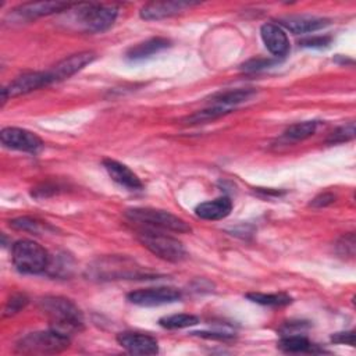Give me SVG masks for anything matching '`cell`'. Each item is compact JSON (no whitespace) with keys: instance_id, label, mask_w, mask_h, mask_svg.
Returning a JSON list of instances; mask_svg holds the SVG:
<instances>
[{"instance_id":"cell-1","label":"cell","mask_w":356,"mask_h":356,"mask_svg":"<svg viewBox=\"0 0 356 356\" xmlns=\"http://www.w3.org/2000/svg\"><path fill=\"white\" fill-rule=\"evenodd\" d=\"M38 306L47 317L50 328L68 337L83 330V314L72 300L63 296H44Z\"/></svg>"},{"instance_id":"cell-2","label":"cell","mask_w":356,"mask_h":356,"mask_svg":"<svg viewBox=\"0 0 356 356\" xmlns=\"http://www.w3.org/2000/svg\"><path fill=\"white\" fill-rule=\"evenodd\" d=\"M72 21L83 32L96 33L108 29L117 18L118 10L114 6L106 4H74Z\"/></svg>"},{"instance_id":"cell-3","label":"cell","mask_w":356,"mask_h":356,"mask_svg":"<svg viewBox=\"0 0 356 356\" xmlns=\"http://www.w3.org/2000/svg\"><path fill=\"white\" fill-rule=\"evenodd\" d=\"M68 346L70 337L50 328L22 337L15 345V352L22 355H54L65 350Z\"/></svg>"},{"instance_id":"cell-4","label":"cell","mask_w":356,"mask_h":356,"mask_svg":"<svg viewBox=\"0 0 356 356\" xmlns=\"http://www.w3.org/2000/svg\"><path fill=\"white\" fill-rule=\"evenodd\" d=\"M138 241L150 250L157 257L171 261L179 263L186 257V250L184 245L175 239L174 236L154 228H145L138 231Z\"/></svg>"},{"instance_id":"cell-5","label":"cell","mask_w":356,"mask_h":356,"mask_svg":"<svg viewBox=\"0 0 356 356\" xmlns=\"http://www.w3.org/2000/svg\"><path fill=\"white\" fill-rule=\"evenodd\" d=\"M11 257L15 268L24 274L43 273L50 264L47 250L35 241L19 239L13 245Z\"/></svg>"},{"instance_id":"cell-6","label":"cell","mask_w":356,"mask_h":356,"mask_svg":"<svg viewBox=\"0 0 356 356\" xmlns=\"http://www.w3.org/2000/svg\"><path fill=\"white\" fill-rule=\"evenodd\" d=\"M125 216L134 222H139L149 228H154L160 231H172L178 234H185V232H191L192 229L188 225V222H185L182 218L165 210H159L152 207H134V209H128L125 211Z\"/></svg>"},{"instance_id":"cell-7","label":"cell","mask_w":356,"mask_h":356,"mask_svg":"<svg viewBox=\"0 0 356 356\" xmlns=\"http://www.w3.org/2000/svg\"><path fill=\"white\" fill-rule=\"evenodd\" d=\"M128 300L138 306H160L165 303H172L181 299V292L171 286H157V288H143L132 291L127 295Z\"/></svg>"},{"instance_id":"cell-8","label":"cell","mask_w":356,"mask_h":356,"mask_svg":"<svg viewBox=\"0 0 356 356\" xmlns=\"http://www.w3.org/2000/svg\"><path fill=\"white\" fill-rule=\"evenodd\" d=\"M0 140L8 149L29 153H35L43 146L42 139L36 134L17 127L3 128L0 132Z\"/></svg>"},{"instance_id":"cell-9","label":"cell","mask_w":356,"mask_h":356,"mask_svg":"<svg viewBox=\"0 0 356 356\" xmlns=\"http://www.w3.org/2000/svg\"><path fill=\"white\" fill-rule=\"evenodd\" d=\"M50 85L47 71L44 72H26L21 76H17L7 86L1 89V100L3 103L10 97H17L21 95H26L36 89Z\"/></svg>"},{"instance_id":"cell-10","label":"cell","mask_w":356,"mask_h":356,"mask_svg":"<svg viewBox=\"0 0 356 356\" xmlns=\"http://www.w3.org/2000/svg\"><path fill=\"white\" fill-rule=\"evenodd\" d=\"M95 57L96 56L93 51H81V53L65 57L64 60L57 63L51 70L47 71L50 83L60 82L72 76L74 74L81 71L83 67L90 64L95 60Z\"/></svg>"},{"instance_id":"cell-11","label":"cell","mask_w":356,"mask_h":356,"mask_svg":"<svg viewBox=\"0 0 356 356\" xmlns=\"http://www.w3.org/2000/svg\"><path fill=\"white\" fill-rule=\"evenodd\" d=\"M117 342L131 355H156L159 352L157 339L149 334L132 331L120 332Z\"/></svg>"},{"instance_id":"cell-12","label":"cell","mask_w":356,"mask_h":356,"mask_svg":"<svg viewBox=\"0 0 356 356\" xmlns=\"http://www.w3.org/2000/svg\"><path fill=\"white\" fill-rule=\"evenodd\" d=\"M71 6L72 4L63 3V1H33V3L19 4L13 10V14L17 15L18 18L35 19L39 17L67 11L68 8H71Z\"/></svg>"},{"instance_id":"cell-13","label":"cell","mask_w":356,"mask_h":356,"mask_svg":"<svg viewBox=\"0 0 356 356\" xmlns=\"http://www.w3.org/2000/svg\"><path fill=\"white\" fill-rule=\"evenodd\" d=\"M260 35L268 51L277 57H284L289 51V40L278 24L267 22L261 26Z\"/></svg>"},{"instance_id":"cell-14","label":"cell","mask_w":356,"mask_h":356,"mask_svg":"<svg viewBox=\"0 0 356 356\" xmlns=\"http://www.w3.org/2000/svg\"><path fill=\"white\" fill-rule=\"evenodd\" d=\"M103 165H104L107 174L111 177V179L114 182H117L118 185H121L129 191H139L143 188V184L139 179V177L125 164H122L117 160H113V159H104Z\"/></svg>"},{"instance_id":"cell-15","label":"cell","mask_w":356,"mask_h":356,"mask_svg":"<svg viewBox=\"0 0 356 356\" xmlns=\"http://www.w3.org/2000/svg\"><path fill=\"white\" fill-rule=\"evenodd\" d=\"M196 3L191 1H154L143 6L140 8V18L152 21V19H163L171 15H175L185 8H189L191 6H195Z\"/></svg>"},{"instance_id":"cell-16","label":"cell","mask_w":356,"mask_h":356,"mask_svg":"<svg viewBox=\"0 0 356 356\" xmlns=\"http://www.w3.org/2000/svg\"><path fill=\"white\" fill-rule=\"evenodd\" d=\"M278 25L281 28H285L291 31L292 33H310L314 31H318L330 24L328 19L320 18V17H312V15H289L282 17L278 19Z\"/></svg>"},{"instance_id":"cell-17","label":"cell","mask_w":356,"mask_h":356,"mask_svg":"<svg viewBox=\"0 0 356 356\" xmlns=\"http://www.w3.org/2000/svg\"><path fill=\"white\" fill-rule=\"evenodd\" d=\"M231 210H232L231 199L227 196H221L214 200H209L197 204L195 209V213L197 217L203 220L214 221V220L225 218L231 213Z\"/></svg>"},{"instance_id":"cell-18","label":"cell","mask_w":356,"mask_h":356,"mask_svg":"<svg viewBox=\"0 0 356 356\" xmlns=\"http://www.w3.org/2000/svg\"><path fill=\"white\" fill-rule=\"evenodd\" d=\"M256 92L250 88H239V89H228L222 92H217L210 97L211 106H220L228 110L235 108V106L248 102Z\"/></svg>"},{"instance_id":"cell-19","label":"cell","mask_w":356,"mask_h":356,"mask_svg":"<svg viewBox=\"0 0 356 356\" xmlns=\"http://www.w3.org/2000/svg\"><path fill=\"white\" fill-rule=\"evenodd\" d=\"M168 46H170V40L165 38H150L145 42H140V43L132 46L127 51V58L131 61L145 60V58L152 57L153 54L167 49Z\"/></svg>"},{"instance_id":"cell-20","label":"cell","mask_w":356,"mask_h":356,"mask_svg":"<svg viewBox=\"0 0 356 356\" xmlns=\"http://www.w3.org/2000/svg\"><path fill=\"white\" fill-rule=\"evenodd\" d=\"M278 348L286 353H321L324 352L307 338L298 334H286L278 342Z\"/></svg>"},{"instance_id":"cell-21","label":"cell","mask_w":356,"mask_h":356,"mask_svg":"<svg viewBox=\"0 0 356 356\" xmlns=\"http://www.w3.org/2000/svg\"><path fill=\"white\" fill-rule=\"evenodd\" d=\"M246 298L254 303L263 305V306H285L292 302V298L286 293H261V292H250L246 293Z\"/></svg>"},{"instance_id":"cell-22","label":"cell","mask_w":356,"mask_h":356,"mask_svg":"<svg viewBox=\"0 0 356 356\" xmlns=\"http://www.w3.org/2000/svg\"><path fill=\"white\" fill-rule=\"evenodd\" d=\"M199 323V318L193 314H188V313H179V314H171V316H165L161 317L159 320V324L163 328L167 330H177V328H186V327H192L196 325Z\"/></svg>"},{"instance_id":"cell-23","label":"cell","mask_w":356,"mask_h":356,"mask_svg":"<svg viewBox=\"0 0 356 356\" xmlns=\"http://www.w3.org/2000/svg\"><path fill=\"white\" fill-rule=\"evenodd\" d=\"M316 129H317L316 121L296 122L285 129L284 138L288 140H303V139L312 136L316 132Z\"/></svg>"},{"instance_id":"cell-24","label":"cell","mask_w":356,"mask_h":356,"mask_svg":"<svg viewBox=\"0 0 356 356\" xmlns=\"http://www.w3.org/2000/svg\"><path fill=\"white\" fill-rule=\"evenodd\" d=\"M231 113V110L228 108H224V107H220V106H209L203 110H199L196 113H193L192 115H188L184 122L185 124H200V122H207L210 120H216L221 115H225Z\"/></svg>"},{"instance_id":"cell-25","label":"cell","mask_w":356,"mask_h":356,"mask_svg":"<svg viewBox=\"0 0 356 356\" xmlns=\"http://www.w3.org/2000/svg\"><path fill=\"white\" fill-rule=\"evenodd\" d=\"M10 227H13L14 229H18V231L39 234L46 227V224H43L42 221L32 218V217H18V218H14L10 221Z\"/></svg>"},{"instance_id":"cell-26","label":"cell","mask_w":356,"mask_h":356,"mask_svg":"<svg viewBox=\"0 0 356 356\" xmlns=\"http://www.w3.org/2000/svg\"><path fill=\"white\" fill-rule=\"evenodd\" d=\"M355 122H349L346 125H342L339 128H337L334 132L330 134V136L327 138V143L328 145H338V143H343L348 140H352L355 138Z\"/></svg>"},{"instance_id":"cell-27","label":"cell","mask_w":356,"mask_h":356,"mask_svg":"<svg viewBox=\"0 0 356 356\" xmlns=\"http://www.w3.org/2000/svg\"><path fill=\"white\" fill-rule=\"evenodd\" d=\"M28 305V298L24 293H14L7 300L4 307V316H13L18 312H21Z\"/></svg>"},{"instance_id":"cell-28","label":"cell","mask_w":356,"mask_h":356,"mask_svg":"<svg viewBox=\"0 0 356 356\" xmlns=\"http://www.w3.org/2000/svg\"><path fill=\"white\" fill-rule=\"evenodd\" d=\"M337 249H338V253L341 256H345V257H353L355 256V234L353 232H349L346 235H343L338 243H337Z\"/></svg>"},{"instance_id":"cell-29","label":"cell","mask_w":356,"mask_h":356,"mask_svg":"<svg viewBox=\"0 0 356 356\" xmlns=\"http://www.w3.org/2000/svg\"><path fill=\"white\" fill-rule=\"evenodd\" d=\"M332 38L327 35H317V36H307L303 38L299 44L305 47H327L331 43Z\"/></svg>"},{"instance_id":"cell-30","label":"cell","mask_w":356,"mask_h":356,"mask_svg":"<svg viewBox=\"0 0 356 356\" xmlns=\"http://www.w3.org/2000/svg\"><path fill=\"white\" fill-rule=\"evenodd\" d=\"M275 61L271 60V58H252L249 61H246L242 68L245 71H249V72H253V71H259V70H263V68H267L270 65H273Z\"/></svg>"},{"instance_id":"cell-31","label":"cell","mask_w":356,"mask_h":356,"mask_svg":"<svg viewBox=\"0 0 356 356\" xmlns=\"http://www.w3.org/2000/svg\"><path fill=\"white\" fill-rule=\"evenodd\" d=\"M335 202V195L330 193V192H324V193H320L317 195L312 202H310V206L313 207H325L331 203Z\"/></svg>"},{"instance_id":"cell-32","label":"cell","mask_w":356,"mask_h":356,"mask_svg":"<svg viewBox=\"0 0 356 356\" xmlns=\"http://www.w3.org/2000/svg\"><path fill=\"white\" fill-rule=\"evenodd\" d=\"M331 341L335 343H345V345H355V331H345V332H337L331 337Z\"/></svg>"},{"instance_id":"cell-33","label":"cell","mask_w":356,"mask_h":356,"mask_svg":"<svg viewBox=\"0 0 356 356\" xmlns=\"http://www.w3.org/2000/svg\"><path fill=\"white\" fill-rule=\"evenodd\" d=\"M193 334H197L200 337H204V338H217V339H225V338H231L232 335L231 334H224V332H193Z\"/></svg>"}]
</instances>
